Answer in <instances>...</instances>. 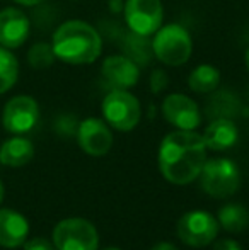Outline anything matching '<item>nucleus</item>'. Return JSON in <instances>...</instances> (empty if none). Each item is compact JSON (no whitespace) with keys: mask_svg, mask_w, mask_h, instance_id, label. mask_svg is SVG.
<instances>
[{"mask_svg":"<svg viewBox=\"0 0 249 250\" xmlns=\"http://www.w3.org/2000/svg\"><path fill=\"white\" fill-rule=\"evenodd\" d=\"M152 51L162 63L169 66H180L191 56V36L180 24H167L157 29L152 41Z\"/></svg>","mask_w":249,"mask_h":250,"instance_id":"3","label":"nucleus"},{"mask_svg":"<svg viewBox=\"0 0 249 250\" xmlns=\"http://www.w3.org/2000/svg\"><path fill=\"white\" fill-rule=\"evenodd\" d=\"M219 221L203 209L188 211L178 221V237L189 247H206L219 235Z\"/></svg>","mask_w":249,"mask_h":250,"instance_id":"7","label":"nucleus"},{"mask_svg":"<svg viewBox=\"0 0 249 250\" xmlns=\"http://www.w3.org/2000/svg\"><path fill=\"white\" fill-rule=\"evenodd\" d=\"M213 250H243V247L236 240H232V238H222V240L215 242Z\"/></svg>","mask_w":249,"mask_h":250,"instance_id":"23","label":"nucleus"},{"mask_svg":"<svg viewBox=\"0 0 249 250\" xmlns=\"http://www.w3.org/2000/svg\"><path fill=\"white\" fill-rule=\"evenodd\" d=\"M55 53H53V46L48 43H36L29 48L27 51V62L33 66L34 70H45L48 66L53 65L55 62Z\"/></svg>","mask_w":249,"mask_h":250,"instance_id":"20","label":"nucleus"},{"mask_svg":"<svg viewBox=\"0 0 249 250\" xmlns=\"http://www.w3.org/2000/svg\"><path fill=\"white\" fill-rule=\"evenodd\" d=\"M220 83V72L213 65H203L196 66L188 77V85L193 92L198 94H208L219 87Z\"/></svg>","mask_w":249,"mask_h":250,"instance_id":"18","label":"nucleus"},{"mask_svg":"<svg viewBox=\"0 0 249 250\" xmlns=\"http://www.w3.org/2000/svg\"><path fill=\"white\" fill-rule=\"evenodd\" d=\"M53 245L57 250H97L99 235L91 221L67 218L55 227Z\"/></svg>","mask_w":249,"mask_h":250,"instance_id":"6","label":"nucleus"},{"mask_svg":"<svg viewBox=\"0 0 249 250\" xmlns=\"http://www.w3.org/2000/svg\"><path fill=\"white\" fill-rule=\"evenodd\" d=\"M24 250H57V249L46 238H33L29 242H24Z\"/></svg>","mask_w":249,"mask_h":250,"instance_id":"22","label":"nucleus"},{"mask_svg":"<svg viewBox=\"0 0 249 250\" xmlns=\"http://www.w3.org/2000/svg\"><path fill=\"white\" fill-rule=\"evenodd\" d=\"M14 2H17V3H19V5L33 7V5H36V3L43 2V0H14Z\"/></svg>","mask_w":249,"mask_h":250,"instance_id":"25","label":"nucleus"},{"mask_svg":"<svg viewBox=\"0 0 249 250\" xmlns=\"http://www.w3.org/2000/svg\"><path fill=\"white\" fill-rule=\"evenodd\" d=\"M217 221L226 231L239 233V231L246 230V227L249 225V211L243 204H226V206H222L219 209Z\"/></svg>","mask_w":249,"mask_h":250,"instance_id":"17","label":"nucleus"},{"mask_svg":"<svg viewBox=\"0 0 249 250\" xmlns=\"http://www.w3.org/2000/svg\"><path fill=\"white\" fill-rule=\"evenodd\" d=\"M2 199H3V184L0 181V203H2Z\"/></svg>","mask_w":249,"mask_h":250,"instance_id":"26","label":"nucleus"},{"mask_svg":"<svg viewBox=\"0 0 249 250\" xmlns=\"http://www.w3.org/2000/svg\"><path fill=\"white\" fill-rule=\"evenodd\" d=\"M29 36V19L21 9L5 7L0 10V44L7 50L23 46Z\"/></svg>","mask_w":249,"mask_h":250,"instance_id":"13","label":"nucleus"},{"mask_svg":"<svg viewBox=\"0 0 249 250\" xmlns=\"http://www.w3.org/2000/svg\"><path fill=\"white\" fill-rule=\"evenodd\" d=\"M103 79L111 89L128 90L136 85L140 79V70L132 58L125 55L108 56L103 62Z\"/></svg>","mask_w":249,"mask_h":250,"instance_id":"12","label":"nucleus"},{"mask_svg":"<svg viewBox=\"0 0 249 250\" xmlns=\"http://www.w3.org/2000/svg\"><path fill=\"white\" fill-rule=\"evenodd\" d=\"M40 107L29 96H16L5 104L2 112L3 128L12 135H24L38 125Z\"/></svg>","mask_w":249,"mask_h":250,"instance_id":"9","label":"nucleus"},{"mask_svg":"<svg viewBox=\"0 0 249 250\" xmlns=\"http://www.w3.org/2000/svg\"><path fill=\"white\" fill-rule=\"evenodd\" d=\"M19 77V62L12 51L0 44V94H5L17 82Z\"/></svg>","mask_w":249,"mask_h":250,"instance_id":"19","label":"nucleus"},{"mask_svg":"<svg viewBox=\"0 0 249 250\" xmlns=\"http://www.w3.org/2000/svg\"><path fill=\"white\" fill-rule=\"evenodd\" d=\"M167 83H169V77H167V73L160 68L154 70L152 75H150V90H152L154 94H159L166 89Z\"/></svg>","mask_w":249,"mask_h":250,"instance_id":"21","label":"nucleus"},{"mask_svg":"<svg viewBox=\"0 0 249 250\" xmlns=\"http://www.w3.org/2000/svg\"><path fill=\"white\" fill-rule=\"evenodd\" d=\"M150 250H178L176 245L169 244V242H160V244H156Z\"/></svg>","mask_w":249,"mask_h":250,"instance_id":"24","label":"nucleus"},{"mask_svg":"<svg viewBox=\"0 0 249 250\" xmlns=\"http://www.w3.org/2000/svg\"><path fill=\"white\" fill-rule=\"evenodd\" d=\"M198 177L202 189L212 198H229L241 186L239 167L229 158L206 160Z\"/></svg>","mask_w":249,"mask_h":250,"instance_id":"4","label":"nucleus"},{"mask_svg":"<svg viewBox=\"0 0 249 250\" xmlns=\"http://www.w3.org/2000/svg\"><path fill=\"white\" fill-rule=\"evenodd\" d=\"M162 114L169 125L176 129L195 131L202 123L198 104L183 94H171L162 102Z\"/></svg>","mask_w":249,"mask_h":250,"instance_id":"10","label":"nucleus"},{"mask_svg":"<svg viewBox=\"0 0 249 250\" xmlns=\"http://www.w3.org/2000/svg\"><path fill=\"white\" fill-rule=\"evenodd\" d=\"M160 174L176 186L193 182L206 162V145L195 131L178 129L164 136L157 153Z\"/></svg>","mask_w":249,"mask_h":250,"instance_id":"1","label":"nucleus"},{"mask_svg":"<svg viewBox=\"0 0 249 250\" xmlns=\"http://www.w3.org/2000/svg\"><path fill=\"white\" fill-rule=\"evenodd\" d=\"M239 140V131H237V126L234 125V121L226 118H220L212 121L206 126L205 133H203V142H205L206 148L222 151L229 150Z\"/></svg>","mask_w":249,"mask_h":250,"instance_id":"15","label":"nucleus"},{"mask_svg":"<svg viewBox=\"0 0 249 250\" xmlns=\"http://www.w3.org/2000/svg\"><path fill=\"white\" fill-rule=\"evenodd\" d=\"M77 140L80 148L91 157H103L113 146V133L104 121L87 118L77 128Z\"/></svg>","mask_w":249,"mask_h":250,"instance_id":"11","label":"nucleus"},{"mask_svg":"<svg viewBox=\"0 0 249 250\" xmlns=\"http://www.w3.org/2000/svg\"><path fill=\"white\" fill-rule=\"evenodd\" d=\"M103 116L111 128L118 131H132L142 116L140 102L128 90L113 89L103 101Z\"/></svg>","mask_w":249,"mask_h":250,"instance_id":"5","label":"nucleus"},{"mask_svg":"<svg viewBox=\"0 0 249 250\" xmlns=\"http://www.w3.org/2000/svg\"><path fill=\"white\" fill-rule=\"evenodd\" d=\"M164 9L160 0H126L125 21L136 36L156 34L162 26Z\"/></svg>","mask_w":249,"mask_h":250,"instance_id":"8","label":"nucleus"},{"mask_svg":"<svg viewBox=\"0 0 249 250\" xmlns=\"http://www.w3.org/2000/svg\"><path fill=\"white\" fill-rule=\"evenodd\" d=\"M246 66H248V72H249V48L246 51Z\"/></svg>","mask_w":249,"mask_h":250,"instance_id":"27","label":"nucleus"},{"mask_svg":"<svg viewBox=\"0 0 249 250\" xmlns=\"http://www.w3.org/2000/svg\"><path fill=\"white\" fill-rule=\"evenodd\" d=\"M53 53L70 65L94 63L103 51V41L96 29L84 21H67L53 34Z\"/></svg>","mask_w":249,"mask_h":250,"instance_id":"2","label":"nucleus"},{"mask_svg":"<svg viewBox=\"0 0 249 250\" xmlns=\"http://www.w3.org/2000/svg\"><path fill=\"white\" fill-rule=\"evenodd\" d=\"M29 223L14 209H0V247L16 249L26 242Z\"/></svg>","mask_w":249,"mask_h":250,"instance_id":"14","label":"nucleus"},{"mask_svg":"<svg viewBox=\"0 0 249 250\" xmlns=\"http://www.w3.org/2000/svg\"><path fill=\"white\" fill-rule=\"evenodd\" d=\"M103 250H121V249H116V247H108V249H103Z\"/></svg>","mask_w":249,"mask_h":250,"instance_id":"28","label":"nucleus"},{"mask_svg":"<svg viewBox=\"0 0 249 250\" xmlns=\"http://www.w3.org/2000/svg\"><path fill=\"white\" fill-rule=\"evenodd\" d=\"M34 157V146L27 138L14 136L7 140L0 148V164L7 167H23Z\"/></svg>","mask_w":249,"mask_h":250,"instance_id":"16","label":"nucleus"}]
</instances>
